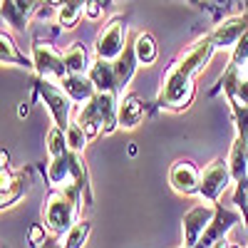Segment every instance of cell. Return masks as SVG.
Segmentation results:
<instances>
[{
    "label": "cell",
    "instance_id": "83f0119b",
    "mask_svg": "<svg viewBox=\"0 0 248 248\" xmlns=\"http://www.w3.org/2000/svg\"><path fill=\"white\" fill-rule=\"evenodd\" d=\"M102 10H105V5H102L99 0H87L85 17H90V20H99V17H102Z\"/></svg>",
    "mask_w": 248,
    "mask_h": 248
},
{
    "label": "cell",
    "instance_id": "ba28073f",
    "mask_svg": "<svg viewBox=\"0 0 248 248\" xmlns=\"http://www.w3.org/2000/svg\"><path fill=\"white\" fill-rule=\"evenodd\" d=\"M201 171L194 167L191 159H176L169 169V184L171 189L181 196H196L199 194Z\"/></svg>",
    "mask_w": 248,
    "mask_h": 248
},
{
    "label": "cell",
    "instance_id": "7c38bea8",
    "mask_svg": "<svg viewBox=\"0 0 248 248\" xmlns=\"http://www.w3.org/2000/svg\"><path fill=\"white\" fill-rule=\"evenodd\" d=\"M87 77L92 79V85H94L97 92H114V94H119V82H117V72H114V62H107V60L97 57L92 62Z\"/></svg>",
    "mask_w": 248,
    "mask_h": 248
},
{
    "label": "cell",
    "instance_id": "5b68a950",
    "mask_svg": "<svg viewBox=\"0 0 248 248\" xmlns=\"http://www.w3.org/2000/svg\"><path fill=\"white\" fill-rule=\"evenodd\" d=\"M32 65H35V72L37 77L43 79H50L55 85H60L62 77L67 75V67H65V55H62L52 43H45V40H35L32 43Z\"/></svg>",
    "mask_w": 248,
    "mask_h": 248
},
{
    "label": "cell",
    "instance_id": "603a6c76",
    "mask_svg": "<svg viewBox=\"0 0 248 248\" xmlns=\"http://www.w3.org/2000/svg\"><path fill=\"white\" fill-rule=\"evenodd\" d=\"M65 134H67V147H70V152H75V154H85L87 144H90V137H87L85 129H82V124H79L77 119L70 122V127L65 129Z\"/></svg>",
    "mask_w": 248,
    "mask_h": 248
},
{
    "label": "cell",
    "instance_id": "4316f807",
    "mask_svg": "<svg viewBox=\"0 0 248 248\" xmlns=\"http://www.w3.org/2000/svg\"><path fill=\"white\" fill-rule=\"evenodd\" d=\"M15 3V8L23 13L28 20H30V15H35V10H37V5H40V0H13Z\"/></svg>",
    "mask_w": 248,
    "mask_h": 248
},
{
    "label": "cell",
    "instance_id": "f1b7e54d",
    "mask_svg": "<svg viewBox=\"0 0 248 248\" xmlns=\"http://www.w3.org/2000/svg\"><path fill=\"white\" fill-rule=\"evenodd\" d=\"M243 70H246V72H248V62H246V67H243Z\"/></svg>",
    "mask_w": 248,
    "mask_h": 248
},
{
    "label": "cell",
    "instance_id": "8992f818",
    "mask_svg": "<svg viewBox=\"0 0 248 248\" xmlns=\"http://www.w3.org/2000/svg\"><path fill=\"white\" fill-rule=\"evenodd\" d=\"M127 47V25H124V17H112L109 23L99 30L97 40H94V55L99 60L107 62H117V57Z\"/></svg>",
    "mask_w": 248,
    "mask_h": 248
},
{
    "label": "cell",
    "instance_id": "7a4b0ae2",
    "mask_svg": "<svg viewBox=\"0 0 248 248\" xmlns=\"http://www.w3.org/2000/svg\"><path fill=\"white\" fill-rule=\"evenodd\" d=\"M194 75L186 72L179 62L169 65V70L161 77V92L156 97V109H169V112H184L194 102L196 85Z\"/></svg>",
    "mask_w": 248,
    "mask_h": 248
},
{
    "label": "cell",
    "instance_id": "277c9868",
    "mask_svg": "<svg viewBox=\"0 0 248 248\" xmlns=\"http://www.w3.org/2000/svg\"><path fill=\"white\" fill-rule=\"evenodd\" d=\"M35 94H40V99L45 102V107L52 117V122L57 124L60 129H67L70 122H72V112H75V102L65 94V90H62L60 85H55V82L50 79H43L37 77L35 79Z\"/></svg>",
    "mask_w": 248,
    "mask_h": 248
},
{
    "label": "cell",
    "instance_id": "3957f363",
    "mask_svg": "<svg viewBox=\"0 0 248 248\" xmlns=\"http://www.w3.org/2000/svg\"><path fill=\"white\" fill-rule=\"evenodd\" d=\"M233 174L229 167V159L216 156L211 164H206L201 169V181H199V199L206 203H218V199L223 196V191L231 186Z\"/></svg>",
    "mask_w": 248,
    "mask_h": 248
},
{
    "label": "cell",
    "instance_id": "4dcf8cb0",
    "mask_svg": "<svg viewBox=\"0 0 248 248\" xmlns=\"http://www.w3.org/2000/svg\"><path fill=\"white\" fill-rule=\"evenodd\" d=\"M246 248H248V246H246Z\"/></svg>",
    "mask_w": 248,
    "mask_h": 248
},
{
    "label": "cell",
    "instance_id": "e0dca14e",
    "mask_svg": "<svg viewBox=\"0 0 248 248\" xmlns=\"http://www.w3.org/2000/svg\"><path fill=\"white\" fill-rule=\"evenodd\" d=\"M65 67H67V75H87L90 67H92V60H90V52L82 43H72L65 52Z\"/></svg>",
    "mask_w": 248,
    "mask_h": 248
},
{
    "label": "cell",
    "instance_id": "9a60e30c",
    "mask_svg": "<svg viewBox=\"0 0 248 248\" xmlns=\"http://www.w3.org/2000/svg\"><path fill=\"white\" fill-rule=\"evenodd\" d=\"M30 184H32V171L30 169H23V171L13 174L10 186H8L3 194H0V206H3V211L10 209V206H15L20 199L30 191Z\"/></svg>",
    "mask_w": 248,
    "mask_h": 248
},
{
    "label": "cell",
    "instance_id": "5bb4252c",
    "mask_svg": "<svg viewBox=\"0 0 248 248\" xmlns=\"http://www.w3.org/2000/svg\"><path fill=\"white\" fill-rule=\"evenodd\" d=\"M75 119L82 124V129L87 132L90 141L97 139L99 134H105V124H102V114H99V107H97L94 97L90 102H85V105H79V109L75 112Z\"/></svg>",
    "mask_w": 248,
    "mask_h": 248
},
{
    "label": "cell",
    "instance_id": "6da1fadb",
    "mask_svg": "<svg viewBox=\"0 0 248 248\" xmlns=\"http://www.w3.org/2000/svg\"><path fill=\"white\" fill-rule=\"evenodd\" d=\"M82 206H85V189L77 184H67L65 189H50L43 216H45V229L50 236L62 238L72 226L79 221Z\"/></svg>",
    "mask_w": 248,
    "mask_h": 248
},
{
    "label": "cell",
    "instance_id": "ac0fdd59",
    "mask_svg": "<svg viewBox=\"0 0 248 248\" xmlns=\"http://www.w3.org/2000/svg\"><path fill=\"white\" fill-rule=\"evenodd\" d=\"M0 60H3V65H17V67H25V70H35L32 60H28L23 52L17 50L10 32H5V30L0 32Z\"/></svg>",
    "mask_w": 248,
    "mask_h": 248
},
{
    "label": "cell",
    "instance_id": "9c48e42d",
    "mask_svg": "<svg viewBox=\"0 0 248 248\" xmlns=\"http://www.w3.org/2000/svg\"><path fill=\"white\" fill-rule=\"evenodd\" d=\"M248 32V13L243 15H233L229 20H223V23H218L209 35L214 40L216 50H233L236 43Z\"/></svg>",
    "mask_w": 248,
    "mask_h": 248
},
{
    "label": "cell",
    "instance_id": "2e32d148",
    "mask_svg": "<svg viewBox=\"0 0 248 248\" xmlns=\"http://www.w3.org/2000/svg\"><path fill=\"white\" fill-rule=\"evenodd\" d=\"M137 65H139V60H137V52H134V43H127L124 52L114 62V72H117V82H119V94L129 87V82H132V77L137 72Z\"/></svg>",
    "mask_w": 248,
    "mask_h": 248
},
{
    "label": "cell",
    "instance_id": "7402d4cb",
    "mask_svg": "<svg viewBox=\"0 0 248 248\" xmlns=\"http://www.w3.org/2000/svg\"><path fill=\"white\" fill-rule=\"evenodd\" d=\"M45 149H47V156H50V159L67 154L70 147H67V134H65V129H60L57 124H52V127L47 129V134H45Z\"/></svg>",
    "mask_w": 248,
    "mask_h": 248
},
{
    "label": "cell",
    "instance_id": "484cf974",
    "mask_svg": "<svg viewBox=\"0 0 248 248\" xmlns=\"http://www.w3.org/2000/svg\"><path fill=\"white\" fill-rule=\"evenodd\" d=\"M47 233H50V231L45 229V223H32L30 231H28V243H30V248H45L47 241H50Z\"/></svg>",
    "mask_w": 248,
    "mask_h": 248
},
{
    "label": "cell",
    "instance_id": "ffe728a7",
    "mask_svg": "<svg viewBox=\"0 0 248 248\" xmlns=\"http://www.w3.org/2000/svg\"><path fill=\"white\" fill-rule=\"evenodd\" d=\"M90 231H92V223L87 218H79L72 229L62 236V248H85V243L90 238Z\"/></svg>",
    "mask_w": 248,
    "mask_h": 248
},
{
    "label": "cell",
    "instance_id": "8fae6325",
    "mask_svg": "<svg viewBox=\"0 0 248 248\" xmlns=\"http://www.w3.org/2000/svg\"><path fill=\"white\" fill-rule=\"evenodd\" d=\"M117 117H119V127L122 129H134L144 122L147 117V107H144V99L137 97V94H124L119 99V109H117Z\"/></svg>",
    "mask_w": 248,
    "mask_h": 248
},
{
    "label": "cell",
    "instance_id": "cb8c5ba5",
    "mask_svg": "<svg viewBox=\"0 0 248 248\" xmlns=\"http://www.w3.org/2000/svg\"><path fill=\"white\" fill-rule=\"evenodd\" d=\"M3 23L10 25L13 30H25L28 28V17L15 8L13 0H3Z\"/></svg>",
    "mask_w": 248,
    "mask_h": 248
},
{
    "label": "cell",
    "instance_id": "44dd1931",
    "mask_svg": "<svg viewBox=\"0 0 248 248\" xmlns=\"http://www.w3.org/2000/svg\"><path fill=\"white\" fill-rule=\"evenodd\" d=\"M226 102H229L233 122H236V139H241L243 144H248V105L238 102L236 97H226Z\"/></svg>",
    "mask_w": 248,
    "mask_h": 248
},
{
    "label": "cell",
    "instance_id": "52a82bcc",
    "mask_svg": "<svg viewBox=\"0 0 248 248\" xmlns=\"http://www.w3.org/2000/svg\"><path fill=\"white\" fill-rule=\"evenodd\" d=\"M216 206L218 203H199L194 209H189L184 214V221H181V236H184V246L186 248H194L201 236L206 233V229L211 226L214 216H216Z\"/></svg>",
    "mask_w": 248,
    "mask_h": 248
},
{
    "label": "cell",
    "instance_id": "d6986e66",
    "mask_svg": "<svg viewBox=\"0 0 248 248\" xmlns=\"http://www.w3.org/2000/svg\"><path fill=\"white\" fill-rule=\"evenodd\" d=\"M134 52H137V60L139 65L149 67L156 62V55H159V47H156V40L149 35V32H139L134 37Z\"/></svg>",
    "mask_w": 248,
    "mask_h": 248
},
{
    "label": "cell",
    "instance_id": "30bf717a",
    "mask_svg": "<svg viewBox=\"0 0 248 248\" xmlns=\"http://www.w3.org/2000/svg\"><path fill=\"white\" fill-rule=\"evenodd\" d=\"M241 221H243V218H241L238 214L223 209V206H216V216H214L211 226L206 229V233L201 236V241H199L194 248H214V246H216L218 241H223L226 233H229L233 226L241 223Z\"/></svg>",
    "mask_w": 248,
    "mask_h": 248
},
{
    "label": "cell",
    "instance_id": "d4e9b609",
    "mask_svg": "<svg viewBox=\"0 0 248 248\" xmlns=\"http://www.w3.org/2000/svg\"><path fill=\"white\" fill-rule=\"evenodd\" d=\"M233 203L238 206V211H241V218L246 223V229H248V176L236 181V189H233Z\"/></svg>",
    "mask_w": 248,
    "mask_h": 248
},
{
    "label": "cell",
    "instance_id": "f546056e",
    "mask_svg": "<svg viewBox=\"0 0 248 248\" xmlns=\"http://www.w3.org/2000/svg\"><path fill=\"white\" fill-rule=\"evenodd\" d=\"M181 248H186V246H181Z\"/></svg>",
    "mask_w": 248,
    "mask_h": 248
},
{
    "label": "cell",
    "instance_id": "4fadbf2b",
    "mask_svg": "<svg viewBox=\"0 0 248 248\" xmlns=\"http://www.w3.org/2000/svg\"><path fill=\"white\" fill-rule=\"evenodd\" d=\"M60 87L65 90V94L75 102V105H85V102H90L97 94L92 79L87 75H65L60 82Z\"/></svg>",
    "mask_w": 248,
    "mask_h": 248
}]
</instances>
